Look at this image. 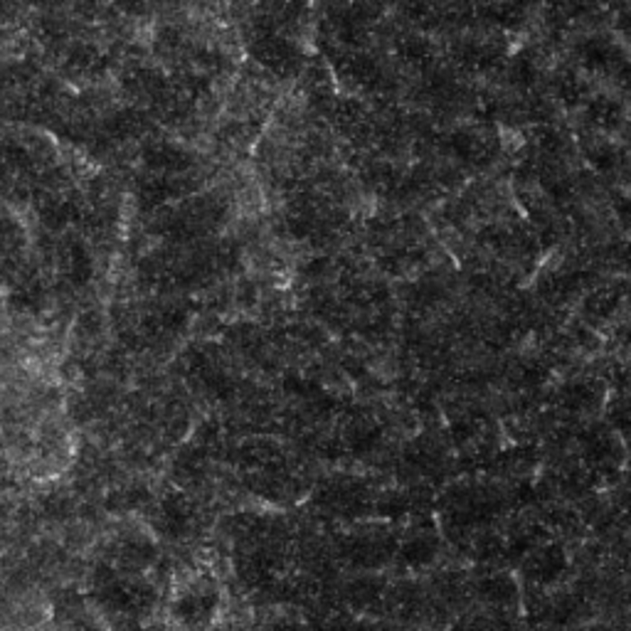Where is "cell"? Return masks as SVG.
Segmentation results:
<instances>
[{
    "mask_svg": "<svg viewBox=\"0 0 631 631\" xmlns=\"http://www.w3.org/2000/svg\"><path fill=\"white\" fill-rule=\"evenodd\" d=\"M567 570V557H564L563 547L546 546L536 547L526 563V577L536 584H553L557 582L563 573Z\"/></svg>",
    "mask_w": 631,
    "mask_h": 631,
    "instance_id": "obj_1",
    "label": "cell"
},
{
    "mask_svg": "<svg viewBox=\"0 0 631 631\" xmlns=\"http://www.w3.org/2000/svg\"><path fill=\"white\" fill-rule=\"evenodd\" d=\"M218 597L210 590H200V587H191L185 590L181 600L175 602V614L182 624L188 627H200V624H210L212 612H215Z\"/></svg>",
    "mask_w": 631,
    "mask_h": 631,
    "instance_id": "obj_2",
    "label": "cell"
},
{
    "mask_svg": "<svg viewBox=\"0 0 631 631\" xmlns=\"http://www.w3.org/2000/svg\"><path fill=\"white\" fill-rule=\"evenodd\" d=\"M478 597L493 607H508L516 602V582L508 574H488L478 582Z\"/></svg>",
    "mask_w": 631,
    "mask_h": 631,
    "instance_id": "obj_3",
    "label": "cell"
},
{
    "mask_svg": "<svg viewBox=\"0 0 631 631\" xmlns=\"http://www.w3.org/2000/svg\"><path fill=\"white\" fill-rule=\"evenodd\" d=\"M402 555H404L407 564L420 567V564H427L434 560V555H437V543H434V538L430 536H417V538H412L410 543L404 546Z\"/></svg>",
    "mask_w": 631,
    "mask_h": 631,
    "instance_id": "obj_4",
    "label": "cell"
}]
</instances>
